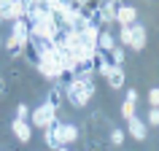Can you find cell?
<instances>
[{"instance_id":"obj_1","label":"cell","mask_w":159,"mask_h":151,"mask_svg":"<svg viewBox=\"0 0 159 151\" xmlns=\"http://www.w3.org/2000/svg\"><path fill=\"white\" fill-rule=\"evenodd\" d=\"M65 94H67V103H70L73 108H84L86 103L94 97V81H92V76H73V81L67 84Z\"/></svg>"},{"instance_id":"obj_2","label":"cell","mask_w":159,"mask_h":151,"mask_svg":"<svg viewBox=\"0 0 159 151\" xmlns=\"http://www.w3.org/2000/svg\"><path fill=\"white\" fill-rule=\"evenodd\" d=\"M54 121H57V108H54L51 103H41V105L30 113V124H33V127H41V130L51 127Z\"/></svg>"},{"instance_id":"obj_3","label":"cell","mask_w":159,"mask_h":151,"mask_svg":"<svg viewBox=\"0 0 159 151\" xmlns=\"http://www.w3.org/2000/svg\"><path fill=\"white\" fill-rule=\"evenodd\" d=\"M121 8V0H102L97 6V22H105V25H113L116 22V11Z\"/></svg>"},{"instance_id":"obj_4","label":"cell","mask_w":159,"mask_h":151,"mask_svg":"<svg viewBox=\"0 0 159 151\" xmlns=\"http://www.w3.org/2000/svg\"><path fill=\"white\" fill-rule=\"evenodd\" d=\"M25 0H3V14L0 19H8V22H16V19H25Z\"/></svg>"},{"instance_id":"obj_5","label":"cell","mask_w":159,"mask_h":151,"mask_svg":"<svg viewBox=\"0 0 159 151\" xmlns=\"http://www.w3.org/2000/svg\"><path fill=\"white\" fill-rule=\"evenodd\" d=\"M11 35L19 41L22 49H27V46H30V22H27V19H16V22L11 25Z\"/></svg>"},{"instance_id":"obj_6","label":"cell","mask_w":159,"mask_h":151,"mask_svg":"<svg viewBox=\"0 0 159 151\" xmlns=\"http://www.w3.org/2000/svg\"><path fill=\"white\" fill-rule=\"evenodd\" d=\"M57 138H59V146H70L78 140V130L67 121H57Z\"/></svg>"},{"instance_id":"obj_7","label":"cell","mask_w":159,"mask_h":151,"mask_svg":"<svg viewBox=\"0 0 159 151\" xmlns=\"http://www.w3.org/2000/svg\"><path fill=\"white\" fill-rule=\"evenodd\" d=\"M113 25H119V27L138 25V8H132V6H121V8L116 11V22H113Z\"/></svg>"},{"instance_id":"obj_8","label":"cell","mask_w":159,"mask_h":151,"mask_svg":"<svg viewBox=\"0 0 159 151\" xmlns=\"http://www.w3.org/2000/svg\"><path fill=\"white\" fill-rule=\"evenodd\" d=\"M11 132L16 135V140H22V143H30V140H33V124H30V121L14 119V121H11Z\"/></svg>"},{"instance_id":"obj_9","label":"cell","mask_w":159,"mask_h":151,"mask_svg":"<svg viewBox=\"0 0 159 151\" xmlns=\"http://www.w3.org/2000/svg\"><path fill=\"white\" fill-rule=\"evenodd\" d=\"M146 43H148V33H146V27L138 22L132 25V41H129V49L132 51H143L146 49Z\"/></svg>"},{"instance_id":"obj_10","label":"cell","mask_w":159,"mask_h":151,"mask_svg":"<svg viewBox=\"0 0 159 151\" xmlns=\"http://www.w3.org/2000/svg\"><path fill=\"white\" fill-rule=\"evenodd\" d=\"M127 130H129V135H132L135 140H146L148 138V124L143 119H138V116L127 119Z\"/></svg>"},{"instance_id":"obj_11","label":"cell","mask_w":159,"mask_h":151,"mask_svg":"<svg viewBox=\"0 0 159 151\" xmlns=\"http://www.w3.org/2000/svg\"><path fill=\"white\" fill-rule=\"evenodd\" d=\"M105 81H108V86H111V89H121V86L127 84V73H124V67L111 65V70L105 73Z\"/></svg>"},{"instance_id":"obj_12","label":"cell","mask_w":159,"mask_h":151,"mask_svg":"<svg viewBox=\"0 0 159 151\" xmlns=\"http://www.w3.org/2000/svg\"><path fill=\"white\" fill-rule=\"evenodd\" d=\"M43 143L49 146V149H59V138H57V121L51 127H46L43 130Z\"/></svg>"},{"instance_id":"obj_13","label":"cell","mask_w":159,"mask_h":151,"mask_svg":"<svg viewBox=\"0 0 159 151\" xmlns=\"http://www.w3.org/2000/svg\"><path fill=\"white\" fill-rule=\"evenodd\" d=\"M113 46H116L113 35H111V33H102V30H100V35H97V51H105V54H108Z\"/></svg>"},{"instance_id":"obj_14","label":"cell","mask_w":159,"mask_h":151,"mask_svg":"<svg viewBox=\"0 0 159 151\" xmlns=\"http://www.w3.org/2000/svg\"><path fill=\"white\" fill-rule=\"evenodd\" d=\"M124 57H127V54H124V49H121V46H113V49L108 51L111 65H119V67H121V65H124Z\"/></svg>"},{"instance_id":"obj_15","label":"cell","mask_w":159,"mask_h":151,"mask_svg":"<svg viewBox=\"0 0 159 151\" xmlns=\"http://www.w3.org/2000/svg\"><path fill=\"white\" fill-rule=\"evenodd\" d=\"M3 46H6V51H8V54H19V51H25L22 46H19V41H16L11 33L6 35V43H3Z\"/></svg>"},{"instance_id":"obj_16","label":"cell","mask_w":159,"mask_h":151,"mask_svg":"<svg viewBox=\"0 0 159 151\" xmlns=\"http://www.w3.org/2000/svg\"><path fill=\"white\" fill-rule=\"evenodd\" d=\"M135 105H138L135 100H127V97H124V103H121V116H124V119L138 116V113H135Z\"/></svg>"},{"instance_id":"obj_17","label":"cell","mask_w":159,"mask_h":151,"mask_svg":"<svg viewBox=\"0 0 159 151\" xmlns=\"http://www.w3.org/2000/svg\"><path fill=\"white\" fill-rule=\"evenodd\" d=\"M129 41H132V27H119V43L129 46Z\"/></svg>"},{"instance_id":"obj_18","label":"cell","mask_w":159,"mask_h":151,"mask_svg":"<svg viewBox=\"0 0 159 151\" xmlns=\"http://www.w3.org/2000/svg\"><path fill=\"white\" fill-rule=\"evenodd\" d=\"M146 124H148V127H159V108H151V111H148Z\"/></svg>"},{"instance_id":"obj_19","label":"cell","mask_w":159,"mask_h":151,"mask_svg":"<svg viewBox=\"0 0 159 151\" xmlns=\"http://www.w3.org/2000/svg\"><path fill=\"white\" fill-rule=\"evenodd\" d=\"M111 143H113V146H121V143H124V130H113V132H111Z\"/></svg>"},{"instance_id":"obj_20","label":"cell","mask_w":159,"mask_h":151,"mask_svg":"<svg viewBox=\"0 0 159 151\" xmlns=\"http://www.w3.org/2000/svg\"><path fill=\"white\" fill-rule=\"evenodd\" d=\"M27 116H30V108H27L25 103H19V105H16V119H22V121H27Z\"/></svg>"},{"instance_id":"obj_21","label":"cell","mask_w":159,"mask_h":151,"mask_svg":"<svg viewBox=\"0 0 159 151\" xmlns=\"http://www.w3.org/2000/svg\"><path fill=\"white\" fill-rule=\"evenodd\" d=\"M148 103H151V108H159V89L157 86L148 89Z\"/></svg>"},{"instance_id":"obj_22","label":"cell","mask_w":159,"mask_h":151,"mask_svg":"<svg viewBox=\"0 0 159 151\" xmlns=\"http://www.w3.org/2000/svg\"><path fill=\"white\" fill-rule=\"evenodd\" d=\"M59 100H62V92H59V89H54V92L49 94V100H46V103H51V105L57 108V105H59Z\"/></svg>"},{"instance_id":"obj_23","label":"cell","mask_w":159,"mask_h":151,"mask_svg":"<svg viewBox=\"0 0 159 151\" xmlns=\"http://www.w3.org/2000/svg\"><path fill=\"white\" fill-rule=\"evenodd\" d=\"M127 100H135V103H138V92H135V89H127Z\"/></svg>"},{"instance_id":"obj_24","label":"cell","mask_w":159,"mask_h":151,"mask_svg":"<svg viewBox=\"0 0 159 151\" xmlns=\"http://www.w3.org/2000/svg\"><path fill=\"white\" fill-rule=\"evenodd\" d=\"M6 92V81H3V76H0V94Z\"/></svg>"},{"instance_id":"obj_25","label":"cell","mask_w":159,"mask_h":151,"mask_svg":"<svg viewBox=\"0 0 159 151\" xmlns=\"http://www.w3.org/2000/svg\"><path fill=\"white\" fill-rule=\"evenodd\" d=\"M54 151H70V149H67V146H59V149H54Z\"/></svg>"},{"instance_id":"obj_26","label":"cell","mask_w":159,"mask_h":151,"mask_svg":"<svg viewBox=\"0 0 159 151\" xmlns=\"http://www.w3.org/2000/svg\"><path fill=\"white\" fill-rule=\"evenodd\" d=\"M0 14H3V0H0Z\"/></svg>"}]
</instances>
